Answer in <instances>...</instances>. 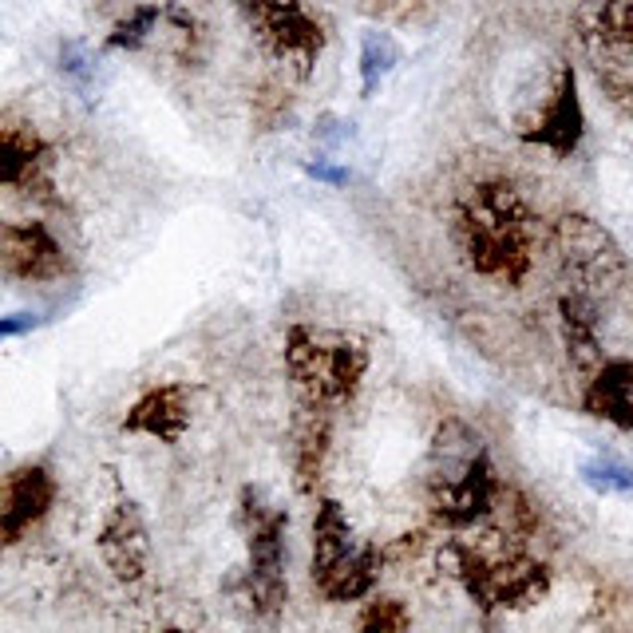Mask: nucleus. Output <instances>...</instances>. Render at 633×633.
I'll list each match as a JSON object with an SVG mask.
<instances>
[{
	"label": "nucleus",
	"instance_id": "20e7f679",
	"mask_svg": "<svg viewBox=\"0 0 633 633\" xmlns=\"http://www.w3.org/2000/svg\"><path fill=\"white\" fill-rule=\"evenodd\" d=\"M384 550L373 543H356L345 507L336 500H321L313 515V590L325 602H361L376 590L384 575Z\"/></svg>",
	"mask_w": 633,
	"mask_h": 633
},
{
	"label": "nucleus",
	"instance_id": "2eb2a0df",
	"mask_svg": "<svg viewBox=\"0 0 633 633\" xmlns=\"http://www.w3.org/2000/svg\"><path fill=\"white\" fill-rule=\"evenodd\" d=\"M191 428V388L186 384H159L131 404L124 432L151 436L159 443H179Z\"/></svg>",
	"mask_w": 633,
	"mask_h": 633
},
{
	"label": "nucleus",
	"instance_id": "39448f33",
	"mask_svg": "<svg viewBox=\"0 0 633 633\" xmlns=\"http://www.w3.org/2000/svg\"><path fill=\"white\" fill-rule=\"evenodd\" d=\"M238 523L246 530V570H242V602L250 605L254 618L281 614L289 598L286 582V530L289 515L281 507H269L258 487H242Z\"/></svg>",
	"mask_w": 633,
	"mask_h": 633
},
{
	"label": "nucleus",
	"instance_id": "a211bd4d",
	"mask_svg": "<svg viewBox=\"0 0 633 633\" xmlns=\"http://www.w3.org/2000/svg\"><path fill=\"white\" fill-rule=\"evenodd\" d=\"M558 333L575 368H602V309L578 293H558Z\"/></svg>",
	"mask_w": 633,
	"mask_h": 633
},
{
	"label": "nucleus",
	"instance_id": "6ab92c4d",
	"mask_svg": "<svg viewBox=\"0 0 633 633\" xmlns=\"http://www.w3.org/2000/svg\"><path fill=\"white\" fill-rule=\"evenodd\" d=\"M483 440L471 432L463 420H443L436 428L432 443H428V463H423V487H432V483H448L455 480L460 471H468L471 463L483 455Z\"/></svg>",
	"mask_w": 633,
	"mask_h": 633
},
{
	"label": "nucleus",
	"instance_id": "bb28decb",
	"mask_svg": "<svg viewBox=\"0 0 633 633\" xmlns=\"http://www.w3.org/2000/svg\"><path fill=\"white\" fill-rule=\"evenodd\" d=\"M159 633H186V630H179V625H167V630H159Z\"/></svg>",
	"mask_w": 633,
	"mask_h": 633
},
{
	"label": "nucleus",
	"instance_id": "393cba45",
	"mask_svg": "<svg viewBox=\"0 0 633 633\" xmlns=\"http://www.w3.org/2000/svg\"><path fill=\"white\" fill-rule=\"evenodd\" d=\"M305 174L309 179H316V183H329V186H345L348 183V171L345 167H329V163H305Z\"/></svg>",
	"mask_w": 633,
	"mask_h": 633
},
{
	"label": "nucleus",
	"instance_id": "a878e982",
	"mask_svg": "<svg viewBox=\"0 0 633 633\" xmlns=\"http://www.w3.org/2000/svg\"><path fill=\"white\" fill-rule=\"evenodd\" d=\"M40 325V316L36 313H17V316H4L0 321V336H20V333H29V329Z\"/></svg>",
	"mask_w": 633,
	"mask_h": 633
},
{
	"label": "nucleus",
	"instance_id": "aec40b11",
	"mask_svg": "<svg viewBox=\"0 0 633 633\" xmlns=\"http://www.w3.org/2000/svg\"><path fill=\"white\" fill-rule=\"evenodd\" d=\"M396 64H400L396 40L388 32H365V40H361V96H376V87Z\"/></svg>",
	"mask_w": 633,
	"mask_h": 633
},
{
	"label": "nucleus",
	"instance_id": "f8f14e48",
	"mask_svg": "<svg viewBox=\"0 0 633 633\" xmlns=\"http://www.w3.org/2000/svg\"><path fill=\"white\" fill-rule=\"evenodd\" d=\"M0 183L29 199H52V147L17 119L0 127Z\"/></svg>",
	"mask_w": 633,
	"mask_h": 633
},
{
	"label": "nucleus",
	"instance_id": "ddd939ff",
	"mask_svg": "<svg viewBox=\"0 0 633 633\" xmlns=\"http://www.w3.org/2000/svg\"><path fill=\"white\" fill-rule=\"evenodd\" d=\"M56 503V480L44 463H24L4 475V495H0V535L9 547L36 527Z\"/></svg>",
	"mask_w": 633,
	"mask_h": 633
},
{
	"label": "nucleus",
	"instance_id": "5701e85b",
	"mask_svg": "<svg viewBox=\"0 0 633 633\" xmlns=\"http://www.w3.org/2000/svg\"><path fill=\"white\" fill-rule=\"evenodd\" d=\"M586 487H594L598 495H633V471L618 460H586L578 468Z\"/></svg>",
	"mask_w": 633,
	"mask_h": 633
},
{
	"label": "nucleus",
	"instance_id": "7ed1b4c3",
	"mask_svg": "<svg viewBox=\"0 0 633 633\" xmlns=\"http://www.w3.org/2000/svg\"><path fill=\"white\" fill-rule=\"evenodd\" d=\"M550 242H555L558 278L567 293L594 301L598 309H610L633 289V269L625 250L590 214H562L555 222Z\"/></svg>",
	"mask_w": 633,
	"mask_h": 633
},
{
	"label": "nucleus",
	"instance_id": "f257e3e1",
	"mask_svg": "<svg viewBox=\"0 0 633 633\" xmlns=\"http://www.w3.org/2000/svg\"><path fill=\"white\" fill-rule=\"evenodd\" d=\"M463 266L495 286H523L535 269L538 214L511 179H483L455 194L448 214Z\"/></svg>",
	"mask_w": 633,
	"mask_h": 633
},
{
	"label": "nucleus",
	"instance_id": "dca6fc26",
	"mask_svg": "<svg viewBox=\"0 0 633 633\" xmlns=\"http://www.w3.org/2000/svg\"><path fill=\"white\" fill-rule=\"evenodd\" d=\"M582 412L614 423L618 432H633V361L610 356L602 368H594L582 393Z\"/></svg>",
	"mask_w": 633,
	"mask_h": 633
},
{
	"label": "nucleus",
	"instance_id": "6e6552de",
	"mask_svg": "<svg viewBox=\"0 0 633 633\" xmlns=\"http://www.w3.org/2000/svg\"><path fill=\"white\" fill-rule=\"evenodd\" d=\"M423 491H428V511H432V518L448 530H468L475 527V523H483V518H491L503 495L487 451H483L468 471H460L455 480L432 483V487H423Z\"/></svg>",
	"mask_w": 633,
	"mask_h": 633
},
{
	"label": "nucleus",
	"instance_id": "f3484780",
	"mask_svg": "<svg viewBox=\"0 0 633 633\" xmlns=\"http://www.w3.org/2000/svg\"><path fill=\"white\" fill-rule=\"evenodd\" d=\"M329 440H333V408L316 400H301V412L293 420V480L298 491H316L321 468H325Z\"/></svg>",
	"mask_w": 633,
	"mask_h": 633
},
{
	"label": "nucleus",
	"instance_id": "423d86ee",
	"mask_svg": "<svg viewBox=\"0 0 633 633\" xmlns=\"http://www.w3.org/2000/svg\"><path fill=\"white\" fill-rule=\"evenodd\" d=\"M286 368L298 384L301 400L348 404L368 373V348L353 336H316L313 329L293 325L286 336Z\"/></svg>",
	"mask_w": 633,
	"mask_h": 633
},
{
	"label": "nucleus",
	"instance_id": "f03ea898",
	"mask_svg": "<svg viewBox=\"0 0 633 633\" xmlns=\"http://www.w3.org/2000/svg\"><path fill=\"white\" fill-rule=\"evenodd\" d=\"M451 575L460 578L468 598L480 610H523L550 590L547 562L527 555L523 538L507 530H487L475 543H451Z\"/></svg>",
	"mask_w": 633,
	"mask_h": 633
},
{
	"label": "nucleus",
	"instance_id": "9d476101",
	"mask_svg": "<svg viewBox=\"0 0 633 633\" xmlns=\"http://www.w3.org/2000/svg\"><path fill=\"white\" fill-rule=\"evenodd\" d=\"M99 558L107 562V570L119 582H143L147 567H151V538H147L143 511L135 500H119L116 507L107 511L96 535Z\"/></svg>",
	"mask_w": 633,
	"mask_h": 633
},
{
	"label": "nucleus",
	"instance_id": "412c9836",
	"mask_svg": "<svg viewBox=\"0 0 633 633\" xmlns=\"http://www.w3.org/2000/svg\"><path fill=\"white\" fill-rule=\"evenodd\" d=\"M167 9L163 4H135L131 12H127L124 20L116 24V32L107 36V49L116 52H139L147 44V40L159 32V24H163Z\"/></svg>",
	"mask_w": 633,
	"mask_h": 633
},
{
	"label": "nucleus",
	"instance_id": "1a4fd4ad",
	"mask_svg": "<svg viewBox=\"0 0 633 633\" xmlns=\"http://www.w3.org/2000/svg\"><path fill=\"white\" fill-rule=\"evenodd\" d=\"M0 269L9 281H56L67 273V254L44 222H4Z\"/></svg>",
	"mask_w": 633,
	"mask_h": 633
},
{
	"label": "nucleus",
	"instance_id": "b1692460",
	"mask_svg": "<svg viewBox=\"0 0 633 633\" xmlns=\"http://www.w3.org/2000/svg\"><path fill=\"white\" fill-rule=\"evenodd\" d=\"M60 72L87 92V84L96 76V60H92V52H87L79 40H67V44H60Z\"/></svg>",
	"mask_w": 633,
	"mask_h": 633
},
{
	"label": "nucleus",
	"instance_id": "0eeeda50",
	"mask_svg": "<svg viewBox=\"0 0 633 633\" xmlns=\"http://www.w3.org/2000/svg\"><path fill=\"white\" fill-rule=\"evenodd\" d=\"M258 49L278 64H289L298 76H309L325 56L329 32L301 0H234Z\"/></svg>",
	"mask_w": 633,
	"mask_h": 633
},
{
	"label": "nucleus",
	"instance_id": "4468645a",
	"mask_svg": "<svg viewBox=\"0 0 633 633\" xmlns=\"http://www.w3.org/2000/svg\"><path fill=\"white\" fill-rule=\"evenodd\" d=\"M578 36L602 67H630L633 64V0H586L578 12Z\"/></svg>",
	"mask_w": 633,
	"mask_h": 633
},
{
	"label": "nucleus",
	"instance_id": "9b49d317",
	"mask_svg": "<svg viewBox=\"0 0 633 633\" xmlns=\"http://www.w3.org/2000/svg\"><path fill=\"white\" fill-rule=\"evenodd\" d=\"M586 135V111H582V96H578V72L575 67H562L555 79V92L547 96V104L538 107L535 124L523 131V139L535 147H547L558 159H570L578 151Z\"/></svg>",
	"mask_w": 633,
	"mask_h": 633
},
{
	"label": "nucleus",
	"instance_id": "4be33fe9",
	"mask_svg": "<svg viewBox=\"0 0 633 633\" xmlns=\"http://www.w3.org/2000/svg\"><path fill=\"white\" fill-rule=\"evenodd\" d=\"M356 633H412V614L400 598H373L356 622Z\"/></svg>",
	"mask_w": 633,
	"mask_h": 633
}]
</instances>
